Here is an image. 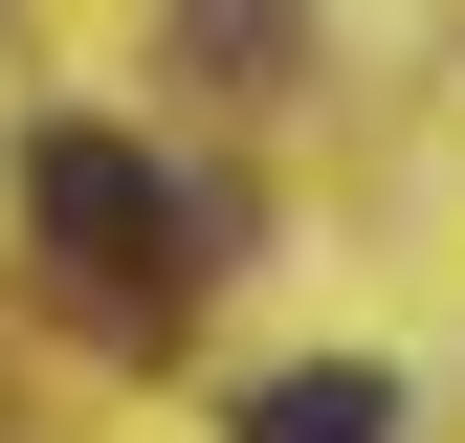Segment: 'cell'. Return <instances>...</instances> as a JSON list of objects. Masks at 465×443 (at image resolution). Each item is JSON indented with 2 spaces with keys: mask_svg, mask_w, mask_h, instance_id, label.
<instances>
[{
  "mask_svg": "<svg viewBox=\"0 0 465 443\" xmlns=\"http://www.w3.org/2000/svg\"><path fill=\"white\" fill-rule=\"evenodd\" d=\"M178 44H222V67H288V0H178Z\"/></svg>",
  "mask_w": 465,
  "mask_h": 443,
  "instance_id": "cell-3",
  "label": "cell"
},
{
  "mask_svg": "<svg viewBox=\"0 0 465 443\" xmlns=\"http://www.w3.org/2000/svg\"><path fill=\"white\" fill-rule=\"evenodd\" d=\"M23 222H45V266L111 310V332H155V289H200V222H178V178H155L134 133H23Z\"/></svg>",
  "mask_w": 465,
  "mask_h": 443,
  "instance_id": "cell-1",
  "label": "cell"
},
{
  "mask_svg": "<svg viewBox=\"0 0 465 443\" xmlns=\"http://www.w3.org/2000/svg\"><path fill=\"white\" fill-rule=\"evenodd\" d=\"M244 443H399V377H377V355H311V377L244 399Z\"/></svg>",
  "mask_w": 465,
  "mask_h": 443,
  "instance_id": "cell-2",
  "label": "cell"
}]
</instances>
